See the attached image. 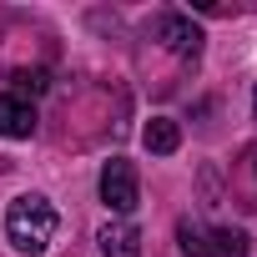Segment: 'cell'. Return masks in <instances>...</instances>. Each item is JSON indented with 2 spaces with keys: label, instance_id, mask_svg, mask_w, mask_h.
Here are the masks:
<instances>
[{
  "label": "cell",
  "instance_id": "cell-1",
  "mask_svg": "<svg viewBox=\"0 0 257 257\" xmlns=\"http://www.w3.org/2000/svg\"><path fill=\"white\" fill-rule=\"evenodd\" d=\"M56 227H61L56 207H51L46 197H36V192H31V197H16V202L6 207V237H11V247L26 252V257H41V252L51 247Z\"/></svg>",
  "mask_w": 257,
  "mask_h": 257
},
{
  "label": "cell",
  "instance_id": "cell-2",
  "mask_svg": "<svg viewBox=\"0 0 257 257\" xmlns=\"http://www.w3.org/2000/svg\"><path fill=\"white\" fill-rule=\"evenodd\" d=\"M177 242H182V257H247V232H237V227L182 222Z\"/></svg>",
  "mask_w": 257,
  "mask_h": 257
},
{
  "label": "cell",
  "instance_id": "cell-3",
  "mask_svg": "<svg viewBox=\"0 0 257 257\" xmlns=\"http://www.w3.org/2000/svg\"><path fill=\"white\" fill-rule=\"evenodd\" d=\"M101 202H106L116 217H132V212H137V202H142V182H137V167H132V162L111 157V162L101 167Z\"/></svg>",
  "mask_w": 257,
  "mask_h": 257
},
{
  "label": "cell",
  "instance_id": "cell-4",
  "mask_svg": "<svg viewBox=\"0 0 257 257\" xmlns=\"http://www.w3.org/2000/svg\"><path fill=\"white\" fill-rule=\"evenodd\" d=\"M157 41H162L172 56H182V61H197V56H202V31H197L187 16H157Z\"/></svg>",
  "mask_w": 257,
  "mask_h": 257
},
{
  "label": "cell",
  "instance_id": "cell-5",
  "mask_svg": "<svg viewBox=\"0 0 257 257\" xmlns=\"http://www.w3.org/2000/svg\"><path fill=\"white\" fill-rule=\"evenodd\" d=\"M0 137H11V142L36 137V106L26 96H16V91L0 96Z\"/></svg>",
  "mask_w": 257,
  "mask_h": 257
},
{
  "label": "cell",
  "instance_id": "cell-6",
  "mask_svg": "<svg viewBox=\"0 0 257 257\" xmlns=\"http://www.w3.org/2000/svg\"><path fill=\"white\" fill-rule=\"evenodd\" d=\"M96 242H101V257H142V232L132 222H106Z\"/></svg>",
  "mask_w": 257,
  "mask_h": 257
},
{
  "label": "cell",
  "instance_id": "cell-7",
  "mask_svg": "<svg viewBox=\"0 0 257 257\" xmlns=\"http://www.w3.org/2000/svg\"><path fill=\"white\" fill-rule=\"evenodd\" d=\"M142 142H147L152 157H172V152L182 147V126H177L172 116H152V121H147V132H142Z\"/></svg>",
  "mask_w": 257,
  "mask_h": 257
},
{
  "label": "cell",
  "instance_id": "cell-8",
  "mask_svg": "<svg viewBox=\"0 0 257 257\" xmlns=\"http://www.w3.org/2000/svg\"><path fill=\"white\" fill-rule=\"evenodd\" d=\"M21 91H46V71H36V76L26 71V76H21Z\"/></svg>",
  "mask_w": 257,
  "mask_h": 257
},
{
  "label": "cell",
  "instance_id": "cell-9",
  "mask_svg": "<svg viewBox=\"0 0 257 257\" xmlns=\"http://www.w3.org/2000/svg\"><path fill=\"white\" fill-rule=\"evenodd\" d=\"M252 116H257V86H252Z\"/></svg>",
  "mask_w": 257,
  "mask_h": 257
}]
</instances>
